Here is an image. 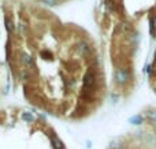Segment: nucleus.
Segmentation results:
<instances>
[{
	"instance_id": "f257e3e1",
	"label": "nucleus",
	"mask_w": 156,
	"mask_h": 149,
	"mask_svg": "<svg viewBox=\"0 0 156 149\" xmlns=\"http://www.w3.org/2000/svg\"><path fill=\"white\" fill-rule=\"evenodd\" d=\"M114 77H115L116 84H119V85L125 84V82L129 79V74H127V71L122 70V68H116V70H115V74H114Z\"/></svg>"
},
{
	"instance_id": "f03ea898",
	"label": "nucleus",
	"mask_w": 156,
	"mask_h": 149,
	"mask_svg": "<svg viewBox=\"0 0 156 149\" xmlns=\"http://www.w3.org/2000/svg\"><path fill=\"white\" fill-rule=\"evenodd\" d=\"M94 81H96L94 74L92 73V71H88V73L85 74V77H83V88H85L86 90L90 89V88L94 85Z\"/></svg>"
},
{
	"instance_id": "7ed1b4c3",
	"label": "nucleus",
	"mask_w": 156,
	"mask_h": 149,
	"mask_svg": "<svg viewBox=\"0 0 156 149\" xmlns=\"http://www.w3.org/2000/svg\"><path fill=\"white\" fill-rule=\"evenodd\" d=\"M21 62L25 64V67L27 68H32L33 66H34V62H33L32 56H30L29 54H26V52H22L21 54Z\"/></svg>"
},
{
	"instance_id": "20e7f679",
	"label": "nucleus",
	"mask_w": 156,
	"mask_h": 149,
	"mask_svg": "<svg viewBox=\"0 0 156 149\" xmlns=\"http://www.w3.org/2000/svg\"><path fill=\"white\" fill-rule=\"evenodd\" d=\"M76 49H77V52L81 55V56H86V55L89 54V51H90L89 45H88L86 43H83V41H81V43H78V44H77Z\"/></svg>"
},
{
	"instance_id": "39448f33",
	"label": "nucleus",
	"mask_w": 156,
	"mask_h": 149,
	"mask_svg": "<svg viewBox=\"0 0 156 149\" xmlns=\"http://www.w3.org/2000/svg\"><path fill=\"white\" fill-rule=\"evenodd\" d=\"M51 142H52V148H54V149H66L63 141L58 136H55V134L51 137Z\"/></svg>"
},
{
	"instance_id": "423d86ee",
	"label": "nucleus",
	"mask_w": 156,
	"mask_h": 149,
	"mask_svg": "<svg viewBox=\"0 0 156 149\" xmlns=\"http://www.w3.org/2000/svg\"><path fill=\"white\" fill-rule=\"evenodd\" d=\"M21 118H22V120H25V122H27V123H33L36 120L34 115H33L32 112H22Z\"/></svg>"
},
{
	"instance_id": "0eeeda50",
	"label": "nucleus",
	"mask_w": 156,
	"mask_h": 149,
	"mask_svg": "<svg viewBox=\"0 0 156 149\" xmlns=\"http://www.w3.org/2000/svg\"><path fill=\"white\" fill-rule=\"evenodd\" d=\"M143 122H144V119H143V116H141V115H134V116H132L129 119L130 125H141Z\"/></svg>"
},
{
	"instance_id": "6e6552de",
	"label": "nucleus",
	"mask_w": 156,
	"mask_h": 149,
	"mask_svg": "<svg viewBox=\"0 0 156 149\" xmlns=\"http://www.w3.org/2000/svg\"><path fill=\"white\" fill-rule=\"evenodd\" d=\"M4 23H5V29H7V32L8 33H12L14 32V23H12V21H11L8 16H5Z\"/></svg>"
},
{
	"instance_id": "1a4fd4ad",
	"label": "nucleus",
	"mask_w": 156,
	"mask_h": 149,
	"mask_svg": "<svg viewBox=\"0 0 156 149\" xmlns=\"http://www.w3.org/2000/svg\"><path fill=\"white\" fill-rule=\"evenodd\" d=\"M16 30H18L19 34H23V33L26 32V25L22 23V22H19V23L16 25Z\"/></svg>"
},
{
	"instance_id": "9d476101",
	"label": "nucleus",
	"mask_w": 156,
	"mask_h": 149,
	"mask_svg": "<svg viewBox=\"0 0 156 149\" xmlns=\"http://www.w3.org/2000/svg\"><path fill=\"white\" fill-rule=\"evenodd\" d=\"M149 23H151V33H155V30H156V16H151Z\"/></svg>"
},
{
	"instance_id": "9b49d317",
	"label": "nucleus",
	"mask_w": 156,
	"mask_h": 149,
	"mask_svg": "<svg viewBox=\"0 0 156 149\" xmlns=\"http://www.w3.org/2000/svg\"><path fill=\"white\" fill-rule=\"evenodd\" d=\"M148 119L151 120L154 125H156V111H149L148 112Z\"/></svg>"
},
{
	"instance_id": "f8f14e48",
	"label": "nucleus",
	"mask_w": 156,
	"mask_h": 149,
	"mask_svg": "<svg viewBox=\"0 0 156 149\" xmlns=\"http://www.w3.org/2000/svg\"><path fill=\"white\" fill-rule=\"evenodd\" d=\"M41 2H43L45 5H49V7H52V5H55L58 3V0H41Z\"/></svg>"
},
{
	"instance_id": "ddd939ff",
	"label": "nucleus",
	"mask_w": 156,
	"mask_h": 149,
	"mask_svg": "<svg viewBox=\"0 0 156 149\" xmlns=\"http://www.w3.org/2000/svg\"><path fill=\"white\" fill-rule=\"evenodd\" d=\"M144 71L149 74V71H151V66H147V67H145V70H144Z\"/></svg>"
},
{
	"instance_id": "4468645a",
	"label": "nucleus",
	"mask_w": 156,
	"mask_h": 149,
	"mask_svg": "<svg viewBox=\"0 0 156 149\" xmlns=\"http://www.w3.org/2000/svg\"><path fill=\"white\" fill-rule=\"evenodd\" d=\"M155 129H156V125H155Z\"/></svg>"
},
{
	"instance_id": "2eb2a0df",
	"label": "nucleus",
	"mask_w": 156,
	"mask_h": 149,
	"mask_svg": "<svg viewBox=\"0 0 156 149\" xmlns=\"http://www.w3.org/2000/svg\"><path fill=\"white\" fill-rule=\"evenodd\" d=\"M155 56H156V55H155Z\"/></svg>"
}]
</instances>
